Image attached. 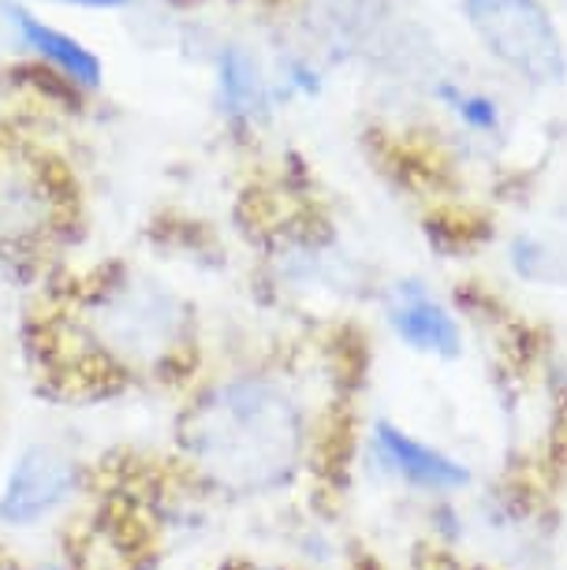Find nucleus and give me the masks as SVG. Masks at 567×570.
I'll list each match as a JSON object with an SVG mask.
<instances>
[{"label":"nucleus","mask_w":567,"mask_h":570,"mask_svg":"<svg viewBox=\"0 0 567 570\" xmlns=\"http://www.w3.org/2000/svg\"><path fill=\"white\" fill-rule=\"evenodd\" d=\"M467 19L486 49L530 82L564 79V49L538 0H467Z\"/></svg>","instance_id":"4"},{"label":"nucleus","mask_w":567,"mask_h":570,"mask_svg":"<svg viewBox=\"0 0 567 570\" xmlns=\"http://www.w3.org/2000/svg\"><path fill=\"white\" fill-rule=\"evenodd\" d=\"M179 444L213 489L254 497L292 478L303 455V411L273 376H232L184 414Z\"/></svg>","instance_id":"1"},{"label":"nucleus","mask_w":567,"mask_h":570,"mask_svg":"<svg viewBox=\"0 0 567 570\" xmlns=\"http://www.w3.org/2000/svg\"><path fill=\"white\" fill-rule=\"evenodd\" d=\"M82 492V462L68 448L38 440L16 451L0 481V525L12 533H35L71 508Z\"/></svg>","instance_id":"3"},{"label":"nucleus","mask_w":567,"mask_h":570,"mask_svg":"<svg viewBox=\"0 0 567 570\" xmlns=\"http://www.w3.org/2000/svg\"><path fill=\"white\" fill-rule=\"evenodd\" d=\"M16 23H19V30H23V38L30 41V49H38L41 57L57 63V68L68 75V79L87 82V86H98L101 63H98V57H94L87 46H79L75 38H68V35H60V30L46 27L35 16L16 12Z\"/></svg>","instance_id":"8"},{"label":"nucleus","mask_w":567,"mask_h":570,"mask_svg":"<svg viewBox=\"0 0 567 570\" xmlns=\"http://www.w3.org/2000/svg\"><path fill=\"white\" fill-rule=\"evenodd\" d=\"M0 570H4V567H0Z\"/></svg>","instance_id":"13"},{"label":"nucleus","mask_w":567,"mask_h":570,"mask_svg":"<svg viewBox=\"0 0 567 570\" xmlns=\"http://www.w3.org/2000/svg\"><path fill=\"white\" fill-rule=\"evenodd\" d=\"M68 4H90V8H116V4H127V0H68Z\"/></svg>","instance_id":"11"},{"label":"nucleus","mask_w":567,"mask_h":570,"mask_svg":"<svg viewBox=\"0 0 567 570\" xmlns=\"http://www.w3.org/2000/svg\"><path fill=\"white\" fill-rule=\"evenodd\" d=\"M38 570H63V567H38Z\"/></svg>","instance_id":"12"},{"label":"nucleus","mask_w":567,"mask_h":570,"mask_svg":"<svg viewBox=\"0 0 567 570\" xmlns=\"http://www.w3.org/2000/svg\"><path fill=\"white\" fill-rule=\"evenodd\" d=\"M389 325L408 347L426 351V354H444V358H452V354H459V343H463V332H459L456 317L448 314L444 306H437L433 298L419 292L414 284L395 292L389 306Z\"/></svg>","instance_id":"7"},{"label":"nucleus","mask_w":567,"mask_h":570,"mask_svg":"<svg viewBox=\"0 0 567 570\" xmlns=\"http://www.w3.org/2000/svg\"><path fill=\"white\" fill-rule=\"evenodd\" d=\"M49 179L27 157H0V250L16 254L49 232Z\"/></svg>","instance_id":"5"},{"label":"nucleus","mask_w":567,"mask_h":570,"mask_svg":"<svg viewBox=\"0 0 567 570\" xmlns=\"http://www.w3.org/2000/svg\"><path fill=\"white\" fill-rule=\"evenodd\" d=\"M187 314L173 292L149 279L101 287L79 314L82 354L109 376L165 373L184 351Z\"/></svg>","instance_id":"2"},{"label":"nucleus","mask_w":567,"mask_h":570,"mask_svg":"<svg viewBox=\"0 0 567 570\" xmlns=\"http://www.w3.org/2000/svg\"><path fill=\"white\" fill-rule=\"evenodd\" d=\"M373 444H378V455H381L384 466H389L392 473H400V478H408L411 485L452 492V489H463L470 481V473L459 466L456 459H448L444 451H437L430 444H422V440L408 436L392 422L373 425Z\"/></svg>","instance_id":"6"},{"label":"nucleus","mask_w":567,"mask_h":570,"mask_svg":"<svg viewBox=\"0 0 567 570\" xmlns=\"http://www.w3.org/2000/svg\"><path fill=\"white\" fill-rule=\"evenodd\" d=\"M221 90L232 112H254L262 105L258 68L243 49H228L221 60Z\"/></svg>","instance_id":"9"},{"label":"nucleus","mask_w":567,"mask_h":570,"mask_svg":"<svg viewBox=\"0 0 567 570\" xmlns=\"http://www.w3.org/2000/svg\"><path fill=\"white\" fill-rule=\"evenodd\" d=\"M444 94H448V98H452L456 112L463 116L467 124L481 127V131H489V127H497V105H489V101H481V98H459V94H452V90H444Z\"/></svg>","instance_id":"10"}]
</instances>
